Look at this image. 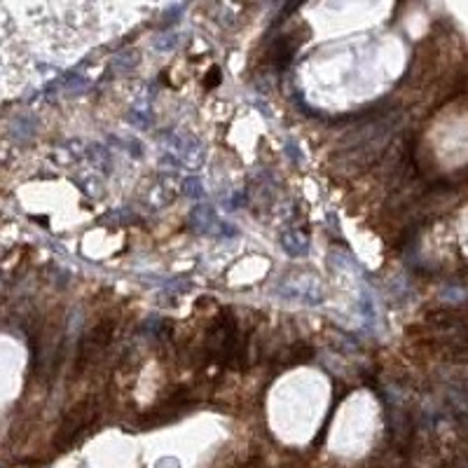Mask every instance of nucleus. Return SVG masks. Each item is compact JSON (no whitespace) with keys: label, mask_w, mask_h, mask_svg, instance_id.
<instances>
[{"label":"nucleus","mask_w":468,"mask_h":468,"mask_svg":"<svg viewBox=\"0 0 468 468\" xmlns=\"http://www.w3.org/2000/svg\"><path fill=\"white\" fill-rule=\"evenodd\" d=\"M190 220H192V225H195V230L204 232V234H223V237H232L234 234L232 227H227V223H220L216 211L206 204L197 206V209L192 211Z\"/></svg>","instance_id":"obj_1"},{"label":"nucleus","mask_w":468,"mask_h":468,"mask_svg":"<svg viewBox=\"0 0 468 468\" xmlns=\"http://www.w3.org/2000/svg\"><path fill=\"white\" fill-rule=\"evenodd\" d=\"M281 246L286 249V253L288 256H305V253L309 251V244H307V239L302 237L300 232H286L284 237H281Z\"/></svg>","instance_id":"obj_2"},{"label":"nucleus","mask_w":468,"mask_h":468,"mask_svg":"<svg viewBox=\"0 0 468 468\" xmlns=\"http://www.w3.org/2000/svg\"><path fill=\"white\" fill-rule=\"evenodd\" d=\"M136 64H139V59H136L134 52H125V54H120V57H115V71H120V73H129Z\"/></svg>","instance_id":"obj_3"},{"label":"nucleus","mask_w":468,"mask_h":468,"mask_svg":"<svg viewBox=\"0 0 468 468\" xmlns=\"http://www.w3.org/2000/svg\"><path fill=\"white\" fill-rule=\"evenodd\" d=\"M199 185H202V183H199L197 178H190V181L185 183V192H188V197H195V199H197V197H202V195H204Z\"/></svg>","instance_id":"obj_4"}]
</instances>
